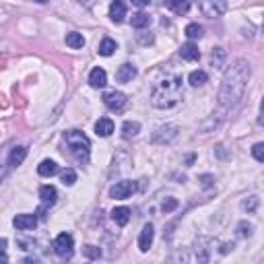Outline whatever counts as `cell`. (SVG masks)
Here are the masks:
<instances>
[{
	"instance_id": "cell-1",
	"label": "cell",
	"mask_w": 264,
	"mask_h": 264,
	"mask_svg": "<svg viewBox=\"0 0 264 264\" xmlns=\"http://www.w3.org/2000/svg\"><path fill=\"white\" fill-rule=\"evenodd\" d=\"M250 81V64L248 60H235V62L225 70L221 91H219V103L223 110H233L242 101L245 87Z\"/></svg>"
},
{
	"instance_id": "cell-2",
	"label": "cell",
	"mask_w": 264,
	"mask_h": 264,
	"mask_svg": "<svg viewBox=\"0 0 264 264\" xmlns=\"http://www.w3.org/2000/svg\"><path fill=\"white\" fill-rule=\"evenodd\" d=\"M180 99H182V78L175 75L157 81L151 91V103L159 110H170Z\"/></svg>"
},
{
	"instance_id": "cell-3",
	"label": "cell",
	"mask_w": 264,
	"mask_h": 264,
	"mask_svg": "<svg viewBox=\"0 0 264 264\" xmlns=\"http://www.w3.org/2000/svg\"><path fill=\"white\" fill-rule=\"evenodd\" d=\"M64 143L68 153L73 155V159L78 161L81 165L89 163V157H91V140L87 138L83 132L78 130H68L64 134Z\"/></svg>"
},
{
	"instance_id": "cell-4",
	"label": "cell",
	"mask_w": 264,
	"mask_h": 264,
	"mask_svg": "<svg viewBox=\"0 0 264 264\" xmlns=\"http://www.w3.org/2000/svg\"><path fill=\"white\" fill-rule=\"evenodd\" d=\"M54 252L60 258H70L75 252V240L70 233H60L54 240Z\"/></svg>"
},
{
	"instance_id": "cell-5",
	"label": "cell",
	"mask_w": 264,
	"mask_h": 264,
	"mask_svg": "<svg viewBox=\"0 0 264 264\" xmlns=\"http://www.w3.org/2000/svg\"><path fill=\"white\" fill-rule=\"evenodd\" d=\"M200 11L210 19L227 13V0H200Z\"/></svg>"
},
{
	"instance_id": "cell-6",
	"label": "cell",
	"mask_w": 264,
	"mask_h": 264,
	"mask_svg": "<svg viewBox=\"0 0 264 264\" xmlns=\"http://www.w3.org/2000/svg\"><path fill=\"white\" fill-rule=\"evenodd\" d=\"M132 192H136V182L132 180H122V182H116L113 186L110 188V196L116 198V200H124L128 198Z\"/></svg>"
},
{
	"instance_id": "cell-7",
	"label": "cell",
	"mask_w": 264,
	"mask_h": 264,
	"mask_svg": "<svg viewBox=\"0 0 264 264\" xmlns=\"http://www.w3.org/2000/svg\"><path fill=\"white\" fill-rule=\"evenodd\" d=\"M39 198H41V208H39V217H43V213L56 205V198H58V192L54 186H41L39 188Z\"/></svg>"
},
{
	"instance_id": "cell-8",
	"label": "cell",
	"mask_w": 264,
	"mask_h": 264,
	"mask_svg": "<svg viewBox=\"0 0 264 264\" xmlns=\"http://www.w3.org/2000/svg\"><path fill=\"white\" fill-rule=\"evenodd\" d=\"M175 136H178V126L167 124V126H161V128L155 130L153 143H157V145H167V143H171Z\"/></svg>"
},
{
	"instance_id": "cell-9",
	"label": "cell",
	"mask_w": 264,
	"mask_h": 264,
	"mask_svg": "<svg viewBox=\"0 0 264 264\" xmlns=\"http://www.w3.org/2000/svg\"><path fill=\"white\" fill-rule=\"evenodd\" d=\"M103 103L108 105L110 110L118 112V110H122L126 105V95L120 93V91H108V93L103 95Z\"/></svg>"
},
{
	"instance_id": "cell-10",
	"label": "cell",
	"mask_w": 264,
	"mask_h": 264,
	"mask_svg": "<svg viewBox=\"0 0 264 264\" xmlns=\"http://www.w3.org/2000/svg\"><path fill=\"white\" fill-rule=\"evenodd\" d=\"M153 237H155L153 225H151V223H147V225L143 227V231H140V235H138V250H140V252H149V250H151Z\"/></svg>"
},
{
	"instance_id": "cell-11",
	"label": "cell",
	"mask_w": 264,
	"mask_h": 264,
	"mask_svg": "<svg viewBox=\"0 0 264 264\" xmlns=\"http://www.w3.org/2000/svg\"><path fill=\"white\" fill-rule=\"evenodd\" d=\"M13 225H15L19 231H29V229H35V225H38V217H35V215H27V213L17 215V217L13 219Z\"/></svg>"
},
{
	"instance_id": "cell-12",
	"label": "cell",
	"mask_w": 264,
	"mask_h": 264,
	"mask_svg": "<svg viewBox=\"0 0 264 264\" xmlns=\"http://www.w3.org/2000/svg\"><path fill=\"white\" fill-rule=\"evenodd\" d=\"M126 17V4L124 0H113V2L110 4V19L113 23H122Z\"/></svg>"
},
{
	"instance_id": "cell-13",
	"label": "cell",
	"mask_w": 264,
	"mask_h": 264,
	"mask_svg": "<svg viewBox=\"0 0 264 264\" xmlns=\"http://www.w3.org/2000/svg\"><path fill=\"white\" fill-rule=\"evenodd\" d=\"M163 4L170 8V11L173 13V15H178V17H182V15H186L188 11H190V0H163Z\"/></svg>"
},
{
	"instance_id": "cell-14",
	"label": "cell",
	"mask_w": 264,
	"mask_h": 264,
	"mask_svg": "<svg viewBox=\"0 0 264 264\" xmlns=\"http://www.w3.org/2000/svg\"><path fill=\"white\" fill-rule=\"evenodd\" d=\"M105 83H108V75H105L103 68H93L91 75H89V85L93 87V89H101V87H105Z\"/></svg>"
},
{
	"instance_id": "cell-15",
	"label": "cell",
	"mask_w": 264,
	"mask_h": 264,
	"mask_svg": "<svg viewBox=\"0 0 264 264\" xmlns=\"http://www.w3.org/2000/svg\"><path fill=\"white\" fill-rule=\"evenodd\" d=\"M134 76H136V68L132 66V64H122L116 70V81L118 83H130Z\"/></svg>"
},
{
	"instance_id": "cell-16",
	"label": "cell",
	"mask_w": 264,
	"mask_h": 264,
	"mask_svg": "<svg viewBox=\"0 0 264 264\" xmlns=\"http://www.w3.org/2000/svg\"><path fill=\"white\" fill-rule=\"evenodd\" d=\"M113 132V122L112 118H99L97 122H95V134L97 136H110Z\"/></svg>"
},
{
	"instance_id": "cell-17",
	"label": "cell",
	"mask_w": 264,
	"mask_h": 264,
	"mask_svg": "<svg viewBox=\"0 0 264 264\" xmlns=\"http://www.w3.org/2000/svg\"><path fill=\"white\" fill-rule=\"evenodd\" d=\"M112 219H113V223H116V225L124 227L130 221V208L128 207H116L112 210Z\"/></svg>"
},
{
	"instance_id": "cell-18",
	"label": "cell",
	"mask_w": 264,
	"mask_h": 264,
	"mask_svg": "<svg viewBox=\"0 0 264 264\" xmlns=\"http://www.w3.org/2000/svg\"><path fill=\"white\" fill-rule=\"evenodd\" d=\"M180 56L184 60H190V62H194V60L200 58V50L198 46H194V43H184V46L180 48Z\"/></svg>"
},
{
	"instance_id": "cell-19",
	"label": "cell",
	"mask_w": 264,
	"mask_h": 264,
	"mask_svg": "<svg viewBox=\"0 0 264 264\" xmlns=\"http://www.w3.org/2000/svg\"><path fill=\"white\" fill-rule=\"evenodd\" d=\"M25 157H27V147H15L11 155H8V165L11 167H17L25 161Z\"/></svg>"
},
{
	"instance_id": "cell-20",
	"label": "cell",
	"mask_w": 264,
	"mask_h": 264,
	"mask_svg": "<svg viewBox=\"0 0 264 264\" xmlns=\"http://www.w3.org/2000/svg\"><path fill=\"white\" fill-rule=\"evenodd\" d=\"M38 173L41 175V178H52V175L58 173V165L52 159H46V161H41L38 165Z\"/></svg>"
},
{
	"instance_id": "cell-21",
	"label": "cell",
	"mask_w": 264,
	"mask_h": 264,
	"mask_svg": "<svg viewBox=\"0 0 264 264\" xmlns=\"http://www.w3.org/2000/svg\"><path fill=\"white\" fill-rule=\"evenodd\" d=\"M130 25L134 29H145L151 25V15H147V13H136V15H132V19H130Z\"/></svg>"
},
{
	"instance_id": "cell-22",
	"label": "cell",
	"mask_w": 264,
	"mask_h": 264,
	"mask_svg": "<svg viewBox=\"0 0 264 264\" xmlns=\"http://www.w3.org/2000/svg\"><path fill=\"white\" fill-rule=\"evenodd\" d=\"M138 132H140V124H138V122H134V120H128V122H124V126H122V136H124L126 140L134 138Z\"/></svg>"
},
{
	"instance_id": "cell-23",
	"label": "cell",
	"mask_w": 264,
	"mask_h": 264,
	"mask_svg": "<svg viewBox=\"0 0 264 264\" xmlns=\"http://www.w3.org/2000/svg\"><path fill=\"white\" fill-rule=\"evenodd\" d=\"M66 46L68 48H73V50H78V48H83L85 46V38H83V33H66Z\"/></svg>"
},
{
	"instance_id": "cell-24",
	"label": "cell",
	"mask_w": 264,
	"mask_h": 264,
	"mask_svg": "<svg viewBox=\"0 0 264 264\" xmlns=\"http://www.w3.org/2000/svg\"><path fill=\"white\" fill-rule=\"evenodd\" d=\"M116 50H118V43L112 38H103L101 39V43H99V54L101 56H112Z\"/></svg>"
},
{
	"instance_id": "cell-25",
	"label": "cell",
	"mask_w": 264,
	"mask_h": 264,
	"mask_svg": "<svg viewBox=\"0 0 264 264\" xmlns=\"http://www.w3.org/2000/svg\"><path fill=\"white\" fill-rule=\"evenodd\" d=\"M188 81H190L192 87H202V85L208 81V75L205 73V70H194V73H190Z\"/></svg>"
},
{
	"instance_id": "cell-26",
	"label": "cell",
	"mask_w": 264,
	"mask_h": 264,
	"mask_svg": "<svg viewBox=\"0 0 264 264\" xmlns=\"http://www.w3.org/2000/svg\"><path fill=\"white\" fill-rule=\"evenodd\" d=\"M225 58H227V52H225L223 48H215V50H213V54H210V62H213L215 68H221Z\"/></svg>"
},
{
	"instance_id": "cell-27",
	"label": "cell",
	"mask_w": 264,
	"mask_h": 264,
	"mask_svg": "<svg viewBox=\"0 0 264 264\" xmlns=\"http://www.w3.org/2000/svg\"><path fill=\"white\" fill-rule=\"evenodd\" d=\"M60 180H62L64 186H73V184L76 182V171L73 170V167H66V170L60 173Z\"/></svg>"
},
{
	"instance_id": "cell-28",
	"label": "cell",
	"mask_w": 264,
	"mask_h": 264,
	"mask_svg": "<svg viewBox=\"0 0 264 264\" xmlns=\"http://www.w3.org/2000/svg\"><path fill=\"white\" fill-rule=\"evenodd\" d=\"M186 38L188 39H200L202 38V27L198 23H190L186 27Z\"/></svg>"
},
{
	"instance_id": "cell-29",
	"label": "cell",
	"mask_w": 264,
	"mask_h": 264,
	"mask_svg": "<svg viewBox=\"0 0 264 264\" xmlns=\"http://www.w3.org/2000/svg\"><path fill=\"white\" fill-rule=\"evenodd\" d=\"M258 202H260V198H258V196H250V198H245V200L242 202V210H245V213H254V210H256V207H258Z\"/></svg>"
},
{
	"instance_id": "cell-30",
	"label": "cell",
	"mask_w": 264,
	"mask_h": 264,
	"mask_svg": "<svg viewBox=\"0 0 264 264\" xmlns=\"http://www.w3.org/2000/svg\"><path fill=\"white\" fill-rule=\"evenodd\" d=\"M136 41L140 43V46H151V43L155 41V38H153V33L140 31V33H136Z\"/></svg>"
},
{
	"instance_id": "cell-31",
	"label": "cell",
	"mask_w": 264,
	"mask_h": 264,
	"mask_svg": "<svg viewBox=\"0 0 264 264\" xmlns=\"http://www.w3.org/2000/svg\"><path fill=\"white\" fill-rule=\"evenodd\" d=\"M83 254H85L87 258L95 260V258H99V256H101V250H99V248H95V245H85V248H83Z\"/></svg>"
},
{
	"instance_id": "cell-32",
	"label": "cell",
	"mask_w": 264,
	"mask_h": 264,
	"mask_svg": "<svg viewBox=\"0 0 264 264\" xmlns=\"http://www.w3.org/2000/svg\"><path fill=\"white\" fill-rule=\"evenodd\" d=\"M252 155L256 161H264V145L262 143H256L252 147Z\"/></svg>"
},
{
	"instance_id": "cell-33",
	"label": "cell",
	"mask_w": 264,
	"mask_h": 264,
	"mask_svg": "<svg viewBox=\"0 0 264 264\" xmlns=\"http://www.w3.org/2000/svg\"><path fill=\"white\" fill-rule=\"evenodd\" d=\"M252 229H254V227H252L250 223H245V221L240 223V227H237V231H240L242 237H250V235H252Z\"/></svg>"
},
{
	"instance_id": "cell-34",
	"label": "cell",
	"mask_w": 264,
	"mask_h": 264,
	"mask_svg": "<svg viewBox=\"0 0 264 264\" xmlns=\"http://www.w3.org/2000/svg\"><path fill=\"white\" fill-rule=\"evenodd\" d=\"M175 207H178V200H175V198H167L165 202H163V213H171V210L175 208Z\"/></svg>"
},
{
	"instance_id": "cell-35",
	"label": "cell",
	"mask_w": 264,
	"mask_h": 264,
	"mask_svg": "<svg viewBox=\"0 0 264 264\" xmlns=\"http://www.w3.org/2000/svg\"><path fill=\"white\" fill-rule=\"evenodd\" d=\"M130 2L134 4V6H140V8H143V6H147L149 2H151V0H130Z\"/></svg>"
},
{
	"instance_id": "cell-36",
	"label": "cell",
	"mask_w": 264,
	"mask_h": 264,
	"mask_svg": "<svg viewBox=\"0 0 264 264\" xmlns=\"http://www.w3.org/2000/svg\"><path fill=\"white\" fill-rule=\"evenodd\" d=\"M229 250H233V244H223V248H221V254H227Z\"/></svg>"
},
{
	"instance_id": "cell-37",
	"label": "cell",
	"mask_w": 264,
	"mask_h": 264,
	"mask_svg": "<svg viewBox=\"0 0 264 264\" xmlns=\"http://www.w3.org/2000/svg\"><path fill=\"white\" fill-rule=\"evenodd\" d=\"M6 240H4V237H2V240H0V254H4V250H6Z\"/></svg>"
},
{
	"instance_id": "cell-38",
	"label": "cell",
	"mask_w": 264,
	"mask_h": 264,
	"mask_svg": "<svg viewBox=\"0 0 264 264\" xmlns=\"http://www.w3.org/2000/svg\"><path fill=\"white\" fill-rule=\"evenodd\" d=\"M35 2H39V4H46V2H48V0H35Z\"/></svg>"
}]
</instances>
